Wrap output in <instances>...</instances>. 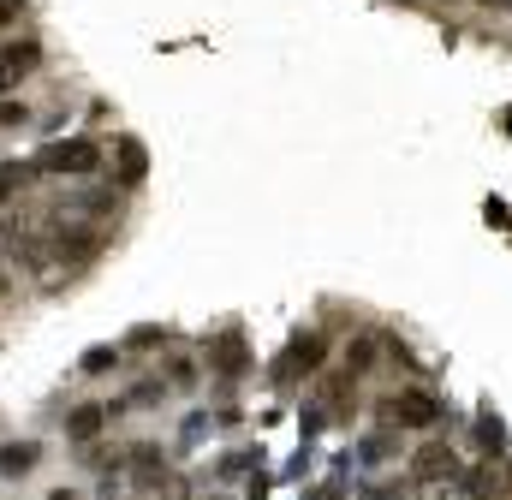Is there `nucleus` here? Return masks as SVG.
Masks as SVG:
<instances>
[{
  "instance_id": "obj_1",
  "label": "nucleus",
  "mask_w": 512,
  "mask_h": 500,
  "mask_svg": "<svg viewBox=\"0 0 512 500\" xmlns=\"http://www.w3.org/2000/svg\"><path fill=\"white\" fill-rule=\"evenodd\" d=\"M42 167L48 173H96L102 149L96 143H54V149H42Z\"/></svg>"
},
{
  "instance_id": "obj_2",
  "label": "nucleus",
  "mask_w": 512,
  "mask_h": 500,
  "mask_svg": "<svg viewBox=\"0 0 512 500\" xmlns=\"http://www.w3.org/2000/svg\"><path fill=\"white\" fill-rule=\"evenodd\" d=\"M387 417H393L399 429H429V423L441 417V405H435V393H393V399H387Z\"/></svg>"
},
{
  "instance_id": "obj_3",
  "label": "nucleus",
  "mask_w": 512,
  "mask_h": 500,
  "mask_svg": "<svg viewBox=\"0 0 512 500\" xmlns=\"http://www.w3.org/2000/svg\"><path fill=\"white\" fill-rule=\"evenodd\" d=\"M36 60H42V48H36V42H6V48H0V96H6V90H18V84L36 72Z\"/></svg>"
},
{
  "instance_id": "obj_4",
  "label": "nucleus",
  "mask_w": 512,
  "mask_h": 500,
  "mask_svg": "<svg viewBox=\"0 0 512 500\" xmlns=\"http://www.w3.org/2000/svg\"><path fill=\"white\" fill-rule=\"evenodd\" d=\"M36 459H42L36 441H6V447H0V477H30Z\"/></svg>"
},
{
  "instance_id": "obj_5",
  "label": "nucleus",
  "mask_w": 512,
  "mask_h": 500,
  "mask_svg": "<svg viewBox=\"0 0 512 500\" xmlns=\"http://www.w3.org/2000/svg\"><path fill=\"white\" fill-rule=\"evenodd\" d=\"M102 423H108V405H78V411L66 417V435H72V441H96Z\"/></svg>"
},
{
  "instance_id": "obj_6",
  "label": "nucleus",
  "mask_w": 512,
  "mask_h": 500,
  "mask_svg": "<svg viewBox=\"0 0 512 500\" xmlns=\"http://www.w3.org/2000/svg\"><path fill=\"white\" fill-rule=\"evenodd\" d=\"M131 477H137L143 489L167 483V459H161V447H137V453H131Z\"/></svg>"
},
{
  "instance_id": "obj_7",
  "label": "nucleus",
  "mask_w": 512,
  "mask_h": 500,
  "mask_svg": "<svg viewBox=\"0 0 512 500\" xmlns=\"http://www.w3.org/2000/svg\"><path fill=\"white\" fill-rule=\"evenodd\" d=\"M453 471H459V459L447 447H423L417 453V477H453Z\"/></svg>"
},
{
  "instance_id": "obj_8",
  "label": "nucleus",
  "mask_w": 512,
  "mask_h": 500,
  "mask_svg": "<svg viewBox=\"0 0 512 500\" xmlns=\"http://www.w3.org/2000/svg\"><path fill=\"white\" fill-rule=\"evenodd\" d=\"M143 173H149V155H143V143H120V179H126V185H137V179H143Z\"/></svg>"
},
{
  "instance_id": "obj_9",
  "label": "nucleus",
  "mask_w": 512,
  "mask_h": 500,
  "mask_svg": "<svg viewBox=\"0 0 512 500\" xmlns=\"http://www.w3.org/2000/svg\"><path fill=\"white\" fill-rule=\"evenodd\" d=\"M114 364H120V352H108V346H90L84 352V375H108Z\"/></svg>"
},
{
  "instance_id": "obj_10",
  "label": "nucleus",
  "mask_w": 512,
  "mask_h": 500,
  "mask_svg": "<svg viewBox=\"0 0 512 500\" xmlns=\"http://www.w3.org/2000/svg\"><path fill=\"white\" fill-rule=\"evenodd\" d=\"M197 370H191V358H173V387H191Z\"/></svg>"
},
{
  "instance_id": "obj_11",
  "label": "nucleus",
  "mask_w": 512,
  "mask_h": 500,
  "mask_svg": "<svg viewBox=\"0 0 512 500\" xmlns=\"http://www.w3.org/2000/svg\"><path fill=\"white\" fill-rule=\"evenodd\" d=\"M6 125H24V102H0V131Z\"/></svg>"
},
{
  "instance_id": "obj_12",
  "label": "nucleus",
  "mask_w": 512,
  "mask_h": 500,
  "mask_svg": "<svg viewBox=\"0 0 512 500\" xmlns=\"http://www.w3.org/2000/svg\"><path fill=\"white\" fill-rule=\"evenodd\" d=\"M48 500H78V495H72V489H54V495H48Z\"/></svg>"
},
{
  "instance_id": "obj_13",
  "label": "nucleus",
  "mask_w": 512,
  "mask_h": 500,
  "mask_svg": "<svg viewBox=\"0 0 512 500\" xmlns=\"http://www.w3.org/2000/svg\"><path fill=\"white\" fill-rule=\"evenodd\" d=\"M0 298H6V274H0Z\"/></svg>"
}]
</instances>
